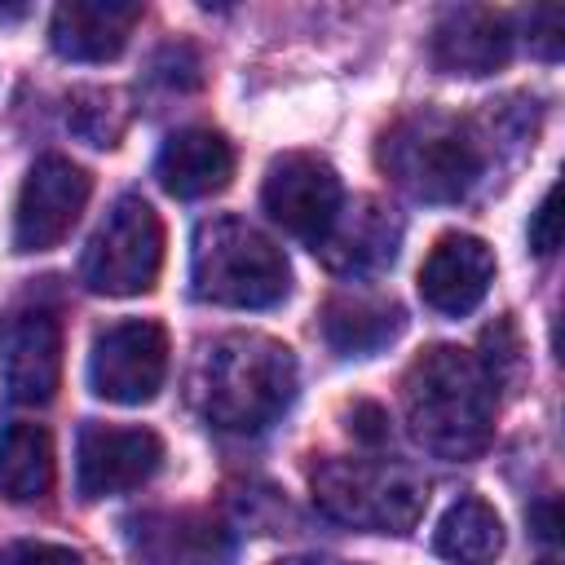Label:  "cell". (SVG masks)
<instances>
[{
  "label": "cell",
  "instance_id": "7",
  "mask_svg": "<svg viewBox=\"0 0 565 565\" xmlns=\"http://www.w3.org/2000/svg\"><path fill=\"white\" fill-rule=\"evenodd\" d=\"M168 375V335L150 318H124L93 335L88 384L97 397L119 406H141L163 388Z\"/></svg>",
  "mask_w": 565,
  "mask_h": 565
},
{
  "label": "cell",
  "instance_id": "12",
  "mask_svg": "<svg viewBox=\"0 0 565 565\" xmlns=\"http://www.w3.org/2000/svg\"><path fill=\"white\" fill-rule=\"evenodd\" d=\"M397 243H402V221L393 216V207H384L380 199H353V203H340L331 230L313 252L331 274L371 278L393 265Z\"/></svg>",
  "mask_w": 565,
  "mask_h": 565
},
{
  "label": "cell",
  "instance_id": "14",
  "mask_svg": "<svg viewBox=\"0 0 565 565\" xmlns=\"http://www.w3.org/2000/svg\"><path fill=\"white\" fill-rule=\"evenodd\" d=\"M124 543L141 565H221L225 530L203 512H141L124 521Z\"/></svg>",
  "mask_w": 565,
  "mask_h": 565
},
{
  "label": "cell",
  "instance_id": "11",
  "mask_svg": "<svg viewBox=\"0 0 565 565\" xmlns=\"http://www.w3.org/2000/svg\"><path fill=\"white\" fill-rule=\"evenodd\" d=\"M163 468V441L150 428H119L88 419L75 441V490L79 499H110L146 486Z\"/></svg>",
  "mask_w": 565,
  "mask_h": 565
},
{
  "label": "cell",
  "instance_id": "8",
  "mask_svg": "<svg viewBox=\"0 0 565 565\" xmlns=\"http://www.w3.org/2000/svg\"><path fill=\"white\" fill-rule=\"evenodd\" d=\"M340 203H344V185L322 154L287 150L265 168L260 207L269 212L274 225H282L291 238H300L309 247L322 243Z\"/></svg>",
  "mask_w": 565,
  "mask_h": 565
},
{
  "label": "cell",
  "instance_id": "21",
  "mask_svg": "<svg viewBox=\"0 0 565 565\" xmlns=\"http://www.w3.org/2000/svg\"><path fill=\"white\" fill-rule=\"evenodd\" d=\"M66 124L79 141L110 150V146H119V137L128 128V106L115 88H75L71 106H66Z\"/></svg>",
  "mask_w": 565,
  "mask_h": 565
},
{
  "label": "cell",
  "instance_id": "30",
  "mask_svg": "<svg viewBox=\"0 0 565 565\" xmlns=\"http://www.w3.org/2000/svg\"><path fill=\"white\" fill-rule=\"evenodd\" d=\"M543 565H556V561H543Z\"/></svg>",
  "mask_w": 565,
  "mask_h": 565
},
{
  "label": "cell",
  "instance_id": "28",
  "mask_svg": "<svg viewBox=\"0 0 565 565\" xmlns=\"http://www.w3.org/2000/svg\"><path fill=\"white\" fill-rule=\"evenodd\" d=\"M26 13H31V4H0V26L4 22H22Z\"/></svg>",
  "mask_w": 565,
  "mask_h": 565
},
{
  "label": "cell",
  "instance_id": "1",
  "mask_svg": "<svg viewBox=\"0 0 565 565\" xmlns=\"http://www.w3.org/2000/svg\"><path fill=\"white\" fill-rule=\"evenodd\" d=\"M411 437L437 459H472L494 433V380L459 344L424 349L402 375Z\"/></svg>",
  "mask_w": 565,
  "mask_h": 565
},
{
  "label": "cell",
  "instance_id": "26",
  "mask_svg": "<svg viewBox=\"0 0 565 565\" xmlns=\"http://www.w3.org/2000/svg\"><path fill=\"white\" fill-rule=\"evenodd\" d=\"M349 433L366 446H384L388 441V411L380 402H353L349 411Z\"/></svg>",
  "mask_w": 565,
  "mask_h": 565
},
{
  "label": "cell",
  "instance_id": "20",
  "mask_svg": "<svg viewBox=\"0 0 565 565\" xmlns=\"http://www.w3.org/2000/svg\"><path fill=\"white\" fill-rule=\"evenodd\" d=\"M53 486V437L40 424H9L0 433V494L9 503H35Z\"/></svg>",
  "mask_w": 565,
  "mask_h": 565
},
{
  "label": "cell",
  "instance_id": "16",
  "mask_svg": "<svg viewBox=\"0 0 565 565\" xmlns=\"http://www.w3.org/2000/svg\"><path fill=\"white\" fill-rule=\"evenodd\" d=\"M137 22H141L137 0H66L53 9L49 44L66 62H110L128 49Z\"/></svg>",
  "mask_w": 565,
  "mask_h": 565
},
{
  "label": "cell",
  "instance_id": "13",
  "mask_svg": "<svg viewBox=\"0 0 565 565\" xmlns=\"http://www.w3.org/2000/svg\"><path fill=\"white\" fill-rule=\"evenodd\" d=\"M494 282V252L477 234H441L419 265V296L446 318L472 313Z\"/></svg>",
  "mask_w": 565,
  "mask_h": 565
},
{
  "label": "cell",
  "instance_id": "6",
  "mask_svg": "<svg viewBox=\"0 0 565 565\" xmlns=\"http://www.w3.org/2000/svg\"><path fill=\"white\" fill-rule=\"evenodd\" d=\"M159 269H163V221L137 190H128L110 203V212L93 230L79 256V278L97 296H141L154 287Z\"/></svg>",
  "mask_w": 565,
  "mask_h": 565
},
{
  "label": "cell",
  "instance_id": "9",
  "mask_svg": "<svg viewBox=\"0 0 565 565\" xmlns=\"http://www.w3.org/2000/svg\"><path fill=\"white\" fill-rule=\"evenodd\" d=\"M88 194H93V177L75 159L40 154L26 168L18 203H13V247L18 252H49V247H57L75 230Z\"/></svg>",
  "mask_w": 565,
  "mask_h": 565
},
{
  "label": "cell",
  "instance_id": "2",
  "mask_svg": "<svg viewBox=\"0 0 565 565\" xmlns=\"http://www.w3.org/2000/svg\"><path fill=\"white\" fill-rule=\"evenodd\" d=\"M190 393L199 415L225 433H260L269 428L296 397V358L287 344L234 331L212 340L199 353L190 375Z\"/></svg>",
  "mask_w": 565,
  "mask_h": 565
},
{
  "label": "cell",
  "instance_id": "23",
  "mask_svg": "<svg viewBox=\"0 0 565 565\" xmlns=\"http://www.w3.org/2000/svg\"><path fill=\"white\" fill-rule=\"evenodd\" d=\"M556 199H561V185H552L539 207L530 212V252L534 256H552L561 247V212H556Z\"/></svg>",
  "mask_w": 565,
  "mask_h": 565
},
{
  "label": "cell",
  "instance_id": "24",
  "mask_svg": "<svg viewBox=\"0 0 565 565\" xmlns=\"http://www.w3.org/2000/svg\"><path fill=\"white\" fill-rule=\"evenodd\" d=\"M154 71H159V79L172 84V88H199V79H203L199 57H194L185 44H168V49L154 57Z\"/></svg>",
  "mask_w": 565,
  "mask_h": 565
},
{
  "label": "cell",
  "instance_id": "22",
  "mask_svg": "<svg viewBox=\"0 0 565 565\" xmlns=\"http://www.w3.org/2000/svg\"><path fill=\"white\" fill-rule=\"evenodd\" d=\"M0 565H84V556L66 543H49V539H18L9 547H0Z\"/></svg>",
  "mask_w": 565,
  "mask_h": 565
},
{
  "label": "cell",
  "instance_id": "19",
  "mask_svg": "<svg viewBox=\"0 0 565 565\" xmlns=\"http://www.w3.org/2000/svg\"><path fill=\"white\" fill-rule=\"evenodd\" d=\"M433 552L450 565H494V556L503 552L499 512L477 494L455 499L433 530Z\"/></svg>",
  "mask_w": 565,
  "mask_h": 565
},
{
  "label": "cell",
  "instance_id": "29",
  "mask_svg": "<svg viewBox=\"0 0 565 565\" xmlns=\"http://www.w3.org/2000/svg\"><path fill=\"white\" fill-rule=\"evenodd\" d=\"M287 565H344V561H287Z\"/></svg>",
  "mask_w": 565,
  "mask_h": 565
},
{
  "label": "cell",
  "instance_id": "5",
  "mask_svg": "<svg viewBox=\"0 0 565 565\" xmlns=\"http://www.w3.org/2000/svg\"><path fill=\"white\" fill-rule=\"evenodd\" d=\"M309 481L331 521L375 534H406L428 503L424 477L388 459H322Z\"/></svg>",
  "mask_w": 565,
  "mask_h": 565
},
{
  "label": "cell",
  "instance_id": "18",
  "mask_svg": "<svg viewBox=\"0 0 565 565\" xmlns=\"http://www.w3.org/2000/svg\"><path fill=\"white\" fill-rule=\"evenodd\" d=\"M406 327V313L388 296H335L322 309V335L340 358H366L393 344Z\"/></svg>",
  "mask_w": 565,
  "mask_h": 565
},
{
  "label": "cell",
  "instance_id": "25",
  "mask_svg": "<svg viewBox=\"0 0 565 565\" xmlns=\"http://www.w3.org/2000/svg\"><path fill=\"white\" fill-rule=\"evenodd\" d=\"M561 31H565V13L561 9H534L530 13V49L539 53V57H561Z\"/></svg>",
  "mask_w": 565,
  "mask_h": 565
},
{
  "label": "cell",
  "instance_id": "27",
  "mask_svg": "<svg viewBox=\"0 0 565 565\" xmlns=\"http://www.w3.org/2000/svg\"><path fill=\"white\" fill-rule=\"evenodd\" d=\"M530 521L539 525V539H543V543H556V499L539 503V508L530 512Z\"/></svg>",
  "mask_w": 565,
  "mask_h": 565
},
{
  "label": "cell",
  "instance_id": "17",
  "mask_svg": "<svg viewBox=\"0 0 565 565\" xmlns=\"http://www.w3.org/2000/svg\"><path fill=\"white\" fill-rule=\"evenodd\" d=\"M154 177L172 199L221 194L234 177V146L216 128H181L163 141L154 159Z\"/></svg>",
  "mask_w": 565,
  "mask_h": 565
},
{
  "label": "cell",
  "instance_id": "3",
  "mask_svg": "<svg viewBox=\"0 0 565 565\" xmlns=\"http://www.w3.org/2000/svg\"><path fill=\"white\" fill-rule=\"evenodd\" d=\"M490 163V137L477 119L419 110L397 119L380 141V168L424 203H459Z\"/></svg>",
  "mask_w": 565,
  "mask_h": 565
},
{
  "label": "cell",
  "instance_id": "15",
  "mask_svg": "<svg viewBox=\"0 0 565 565\" xmlns=\"http://www.w3.org/2000/svg\"><path fill=\"white\" fill-rule=\"evenodd\" d=\"M512 57V22L508 13L463 4L446 9L433 26V62L446 75H494Z\"/></svg>",
  "mask_w": 565,
  "mask_h": 565
},
{
  "label": "cell",
  "instance_id": "10",
  "mask_svg": "<svg viewBox=\"0 0 565 565\" xmlns=\"http://www.w3.org/2000/svg\"><path fill=\"white\" fill-rule=\"evenodd\" d=\"M0 375L13 402H53L62 384V322L49 305L22 300L0 318Z\"/></svg>",
  "mask_w": 565,
  "mask_h": 565
},
{
  "label": "cell",
  "instance_id": "4",
  "mask_svg": "<svg viewBox=\"0 0 565 565\" xmlns=\"http://www.w3.org/2000/svg\"><path fill=\"white\" fill-rule=\"evenodd\" d=\"M190 291L225 309H269L291 291L287 256L243 216H207L190 247Z\"/></svg>",
  "mask_w": 565,
  "mask_h": 565
}]
</instances>
